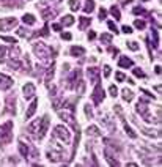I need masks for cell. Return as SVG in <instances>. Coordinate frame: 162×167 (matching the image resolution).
Listing matches in <instances>:
<instances>
[{
	"mask_svg": "<svg viewBox=\"0 0 162 167\" xmlns=\"http://www.w3.org/2000/svg\"><path fill=\"white\" fill-rule=\"evenodd\" d=\"M33 51L36 54V57L44 65H50L52 63V57H55V51H53L50 46H47V44H44V43L33 44Z\"/></svg>",
	"mask_w": 162,
	"mask_h": 167,
	"instance_id": "cell-1",
	"label": "cell"
},
{
	"mask_svg": "<svg viewBox=\"0 0 162 167\" xmlns=\"http://www.w3.org/2000/svg\"><path fill=\"white\" fill-rule=\"evenodd\" d=\"M11 128H13V121H6L3 126H0V145H6V143L11 142L13 139Z\"/></svg>",
	"mask_w": 162,
	"mask_h": 167,
	"instance_id": "cell-2",
	"label": "cell"
},
{
	"mask_svg": "<svg viewBox=\"0 0 162 167\" xmlns=\"http://www.w3.org/2000/svg\"><path fill=\"white\" fill-rule=\"evenodd\" d=\"M135 110H137V114H140L142 115V118L145 120V121H148V123H159L157 120H154V117H151V114H149V110H148V107L145 106V103L143 101H140L137 106H135Z\"/></svg>",
	"mask_w": 162,
	"mask_h": 167,
	"instance_id": "cell-3",
	"label": "cell"
},
{
	"mask_svg": "<svg viewBox=\"0 0 162 167\" xmlns=\"http://www.w3.org/2000/svg\"><path fill=\"white\" fill-rule=\"evenodd\" d=\"M53 137L55 139H60L61 142H69L71 140V134H69V131L68 128H64V126H55V129H53Z\"/></svg>",
	"mask_w": 162,
	"mask_h": 167,
	"instance_id": "cell-4",
	"label": "cell"
},
{
	"mask_svg": "<svg viewBox=\"0 0 162 167\" xmlns=\"http://www.w3.org/2000/svg\"><path fill=\"white\" fill-rule=\"evenodd\" d=\"M49 123H50L49 115H44V117H42V120H39V126H38V131H36V139H42V137L46 136Z\"/></svg>",
	"mask_w": 162,
	"mask_h": 167,
	"instance_id": "cell-5",
	"label": "cell"
},
{
	"mask_svg": "<svg viewBox=\"0 0 162 167\" xmlns=\"http://www.w3.org/2000/svg\"><path fill=\"white\" fill-rule=\"evenodd\" d=\"M80 77H82V71H80V70H74L72 74L68 76V81H66V82H68V84H66V88H68V90H72V88L77 85V82L80 81Z\"/></svg>",
	"mask_w": 162,
	"mask_h": 167,
	"instance_id": "cell-6",
	"label": "cell"
},
{
	"mask_svg": "<svg viewBox=\"0 0 162 167\" xmlns=\"http://www.w3.org/2000/svg\"><path fill=\"white\" fill-rule=\"evenodd\" d=\"M91 98H93V103L94 104H101L102 98H104V90H102V85H101L99 81L96 82V87H94V92H93Z\"/></svg>",
	"mask_w": 162,
	"mask_h": 167,
	"instance_id": "cell-7",
	"label": "cell"
},
{
	"mask_svg": "<svg viewBox=\"0 0 162 167\" xmlns=\"http://www.w3.org/2000/svg\"><path fill=\"white\" fill-rule=\"evenodd\" d=\"M6 109H5V112H8V114H16V95L14 93H11V95H8L6 96Z\"/></svg>",
	"mask_w": 162,
	"mask_h": 167,
	"instance_id": "cell-8",
	"label": "cell"
},
{
	"mask_svg": "<svg viewBox=\"0 0 162 167\" xmlns=\"http://www.w3.org/2000/svg\"><path fill=\"white\" fill-rule=\"evenodd\" d=\"M17 25V19L16 17H5L0 21V30H9Z\"/></svg>",
	"mask_w": 162,
	"mask_h": 167,
	"instance_id": "cell-9",
	"label": "cell"
},
{
	"mask_svg": "<svg viewBox=\"0 0 162 167\" xmlns=\"http://www.w3.org/2000/svg\"><path fill=\"white\" fill-rule=\"evenodd\" d=\"M14 82H13L11 77H8V76L0 73V88H2V90H8V88H11Z\"/></svg>",
	"mask_w": 162,
	"mask_h": 167,
	"instance_id": "cell-10",
	"label": "cell"
},
{
	"mask_svg": "<svg viewBox=\"0 0 162 167\" xmlns=\"http://www.w3.org/2000/svg\"><path fill=\"white\" fill-rule=\"evenodd\" d=\"M134 121L140 126V129H142V132L143 134H146V136H149V137H160V131H154V129H148V128H145L142 123H138V120H135L134 118Z\"/></svg>",
	"mask_w": 162,
	"mask_h": 167,
	"instance_id": "cell-11",
	"label": "cell"
},
{
	"mask_svg": "<svg viewBox=\"0 0 162 167\" xmlns=\"http://www.w3.org/2000/svg\"><path fill=\"white\" fill-rule=\"evenodd\" d=\"M87 73H88V77L91 79V82L96 84L99 81V68H96V66H90Z\"/></svg>",
	"mask_w": 162,
	"mask_h": 167,
	"instance_id": "cell-12",
	"label": "cell"
},
{
	"mask_svg": "<svg viewBox=\"0 0 162 167\" xmlns=\"http://www.w3.org/2000/svg\"><path fill=\"white\" fill-rule=\"evenodd\" d=\"M22 90H24V95H25V98H27V99H28V98H33V96H35V85L31 84V82L25 84Z\"/></svg>",
	"mask_w": 162,
	"mask_h": 167,
	"instance_id": "cell-13",
	"label": "cell"
},
{
	"mask_svg": "<svg viewBox=\"0 0 162 167\" xmlns=\"http://www.w3.org/2000/svg\"><path fill=\"white\" fill-rule=\"evenodd\" d=\"M104 156H105V159H107V162H109L110 165H120V162H118V159H115V156L112 154V151L109 150V148H105L104 150Z\"/></svg>",
	"mask_w": 162,
	"mask_h": 167,
	"instance_id": "cell-14",
	"label": "cell"
},
{
	"mask_svg": "<svg viewBox=\"0 0 162 167\" xmlns=\"http://www.w3.org/2000/svg\"><path fill=\"white\" fill-rule=\"evenodd\" d=\"M36 107H38V99L35 98L33 101H31V104L28 106V110L25 112V117H27V118H31V117H33L35 112H36Z\"/></svg>",
	"mask_w": 162,
	"mask_h": 167,
	"instance_id": "cell-15",
	"label": "cell"
},
{
	"mask_svg": "<svg viewBox=\"0 0 162 167\" xmlns=\"http://www.w3.org/2000/svg\"><path fill=\"white\" fill-rule=\"evenodd\" d=\"M134 62L129 59V57H120V60H118V66L120 68H129V66H132Z\"/></svg>",
	"mask_w": 162,
	"mask_h": 167,
	"instance_id": "cell-16",
	"label": "cell"
},
{
	"mask_svg": "<svg viewBox=\"0 0 162 167\" xmlns=\"http://www.w3.org/2000/svg\"><path fill=\"white\" fill-rule=\"evenodd\" d=\"M53 71H55V65L50 63V66H49L47 71H46V76H44V82H46V85L52 81V77H53Z\"/></svg>",
	"mask_w": 162,
	"mask_h": 167,
	"instance_id": "cell-17",
	"label": "cell"
},
{
	"mask_svg": "<svg viewBox=\"0 0 162 167\" xmlns=\"http://www.w3.org/2000/svg\"><path fill=\"white\" fill-rule=\"evenodd\" d=\"M19 151H20V154H22L24 158H30V147L28 145H25L24 142H19Z\"/></svg>",
	"mask_w": 162,
	"mask_h": 167,
	"instance_id": "cell-18",
	"label": "cell"
},
{
	"mask_svg": "<svg viewBox=\"0 0 162 167\" xmlns=\"http://www.w3.org/2000/svg\"><path fill=\"white\" fill-rule=\"evenodd\" d=\"M90 24H91V19L90 17H85V16L83 17H79V28L80 30H85Z\"/></svg>",
	"mask_w": 162,
	"mask_h": 167,
	"instance_id": "cell-19",
	"label": "cell"
},
{
	"mask_svg": "<svg viewBox=\"0 0 162 167\" xmlns=\"http://www.w3.org/2000/svg\"><path fill=\"white\" fill-rule=\"evenodd\" d=\"M85 54V49L80 47V46H72L71 47V55L72 57H79V55H83Z\"/></svg>",
	"mask_w": 162,
	"mask_h": 167,
	"instance_id": "cell-20",
	"label": "cell"
},
{
	"mask_svg": "<svg viewBox=\"0 0 162 167\" xmlns=\"http://www.w3.org/2000/svg\"><path fill=\"white\" fill-rule=\"evenodd\" d=\"M123 99H124L126 103H131L132 99H134V93L129 90V88H124V90H123Z\"/></svg>",
	"mask_w": 162,
	"mask_h": 167,
	"instance_id": "cell-21",
	"label": "cell"
},
{
	"mask_svg": "<svg viewBox=\"0 0 162 167\" xmlns=\"http://www.w3.org/2000/svg\"><path fill=\"white\" fill-rule=\"evenodd\" d=\"M87 134L90 137H98V136H101V132H99V129L96 128V126H88L87 128Z\"/></svg>",
	"mask_w": 162,
	"mask_h": 167,
	"instance_id": "cell-22",
	"label": "cell"
},
{
	"mask_svg": "<svg viewBox=\"0 0 162 167\" xmlns=\"http://www.w3.org/2000/svg\"><path fill=\"white\" fill-rule=\"evenodd\" d=\"M22 21H24V24H27V25H33L35 22H36V19H35L33 14H24Z\"/></svg>",
	"mask_w": 162,
	"mask_h": 167,
	"instance_id": "cell-23",
	"label": "cell"
},
{
	"mask_svg": "<svg viewBox=\"0 0 162 167\" xmlns=\"http://www.w3.org/2000/svg\"><path fill=\"white\" fill-rule=\"evenodd\" d=\"M74 24V17L71 16V14H68V16H64L63 19H61V25H66V27H71Z\"/></svg>",
	"mask_w": 162,
	"mask_h": 167,
	"instance_id": "cell-24",
	"label": "cell"
},
{
	"mask_svg": "<svg viewBox=\"0 0 162 167\" xmlns=\"http://www.w3.org/2000/svg\"><path fill=\"white\" fill-rule=\"evenodd\" d=\"M93 9H94V2L93 0H85V6H83L85 13H91Z\"/></svg>",
	"mask_w": 162,
	"mask_h": 167,
	"instance_id": "cell-25",
	"label": "cell"
},
{
	"mask_svg": "<svg viewBox=\"0 0 162 167\" xmlns=\"http://www.w3.org/2000/svg\"><path fill=\"white\" fill-rule=\"evenodd\" d=\"M123 125H124V129H126V134H127L129 137H132V139H135V137H137V134H135V132L132 131V128H129V125L126 123L124 120H123Z\"/></svg>",
	"mask_w": 162,
	"mask_h": 167,
	"instance_id": "cell-26",
	"label": "cell"
},
{
	"mask_svg": "<svg viewBox=\"0 0 162 167\" xmlns=\"http://www.w3.org/2000/svg\"><path fill=\"white\" fill-rule=\"evenodd\" d=\"M8 66H9V68H11V70H20V63L16 60V59H11V60H9L8 62Z\"/></svg>",
	"mask_w": 162,
	"mask_h": 167,
	"instance_id": "cell-27",
	"label": "cell"
},
{
	"mask_svg": "<svg viewBox=\"0 0 162 167\" xmlns=\"http://www.w3.org/2000/svg\"><path fill=\"white\" fill-rule=\"evenodd\" d=\"M39 126V120H35L33 121V123H31L30 126H28V132H30V134H35V132H36V128Z\"/></svg>",
	"mask_w": 162,
	"mask_h": 167,
	"instance_id": "cell-28",
	"label": "cell"
},
{
	"mask_svg": "<svg viewBox=\"0 0 162 167\" xmlns=\"http://www.w3.org/2000/svg\"><path fill=\"white\" fill-rule=\"evenodd\" d=\"M110 13H112V16L118 21V19H121V13H120V9H118L116 6H112L110 8Z\"/></svg>",
	"mask_w": 162,
	"mask_h": 167,
	"instance_id": "cell-29",
	"label": "cell"
},
{
	"mask_svg": "<svg viewBox=\"0 0 162 167\" xmlns=\"http://www.w3.org/2000/svg\"><path fill=\"white\" fill-rule=\"evenodd\" d=\"M101 41L105 43V44H110L112 43V35H110V33H102V35H101Z\"/></svg>",
	"mask_w": 162,
	"mask_h": 167,
	"instance_id": "cell-30",
	"label": "cell"
},
{
	"mask_svg": "<svg viewBox=\"0 0 162 167\" xmlns=\"http://www.w3.org/2000/svg\"><path fill=\"white\" fill-rule=\"evenodd\" d=\"M153 46L154 47H159V33L154 28H153Z\"/></svg>",
	"mask_w": 162,
	"mask_h": 167,
	"instance_id": "cell-31",
	"label": "cell"
},
{
	"mask_svg": "<svg viewBox=\"0 0 162 167\" xmlns=\"http://www.w3.org/2000/svg\"><path fill=\"white\" fill-rule=\"evenodd\" d=\"M61 106H64V99H61V98H57L55 101H53V109H55V110H58Z\"/></svg>",
	"mask_w": 162,
	"mask_h": 167,
	"instance_id": "cell-32",
	"label": "cell"
},
{
	"mask_svg": "<svg viewBox=\"0 0 162 167\" xmlns=\"http://www.w3.org/2000/svg\"><path fill=\"white\" fill-rule=\"evenodd\" d=\"M134 25H135V27H137L138 30H143V28L146 27V22H145V21H140V19H135Z\"/></svg>",
	"mask_w": 162,
	"mask_h": 167,
	"instance_id": "cell-33",
	"label": "cell"
},
{
	"mask_svg": "<svg viewBox=\"0 0 162 167\" xmlns=\"http://www.w3.org/2000/svg\"><path fill=\"white\" fill-rule=\"evenodd\" d=\"M68 3H69V6H71V9H72V11H77V9L80 8V3L77 2V0H69Z\"/></svg>",
	"mask_w": 162,
	"mask_h": 167,
	"instance_id": "cell-34",
	"label": "cell"
},
{
	"mask_svg": "<svg viewBox=\"0 0 162 167\" xmlns=\"http://www.w3.org/2000/svg\"><path fill=\"white\" fill-rule=\"evenodd\" d=\"M83 92H85V82L80 79V81L77 82V93H79V95H83Z\"/></svg>",
	"mask_w": 162,
	"mask_h": 167,
	"instance_id": "cell-35",
	"label": "cell"
},
{
	"mask_svg": "<svg viewBox=\"0 0 162 167\" xmlns=\"http://www.w3.org/2000/svg\"><path fill=\"white\" fill-rule=\"evenodd\" d=\"M83 109H85V115H87V118H91V117H93L91 106H90V104H85V106H83Z\"/></svg>",
	"mask_w": 162,
	"mask_h": 167,
	"instance_id": "cell-36",
	"label": "cell"
},
{
	"mask_svg": "<svg viewBox=\"0 0 162 167\" xmlns=\"http://www.w3.org/2000/svg\"><path fill=\"white\" fill-rule=\"evenodd\" d=\"M17 35L19 36H24V38H30V33H27V28H24V27H20L17 30Z\"/></svg>",
	"mask_w": 162,
	"mask_h": 167,
	"instance_id": "cell-37",
	"label": "cell"
},
{
	"mask_svg": "<svg viewBox=\"0 0 162 167\" xmlns=\"http://www.w3.org/2000/svg\"><path fill=\"white\" fill-rule=\"evenodd\" d=\"M132 73H134V76L140 77V79H142V77H145V73L142 71V68H134V70H132Z\"/></svg>",
	"mask_w": 162,
	"mask_h": 167,
	"instance_id": "cell-38",
	"label": "cell"
},
{
	"mask_svg": "<svg viewBox=\"0 0 162 167\" xmlns=\"http://www.w3.org/2000/svg\"><path fill=\"white\" fill-rule=\"evenodd\" d=\"M2 40H3L5 43H11V44H17V40H16V38H13V36H3V35H2Z\"/></svg>",
	"mask_w": 162,
	"mask_h": 167,
	"instance_id": "cell-39",
	"label": "cell"
},
{
	"mask_svg": "<svg viewBox=\"0 0 162 167\" xmlns=\"http://www.w3.org/2000/svg\"><path fill=\"white\" fill-rule=\"evenodd\" d=\"M5 55H6V47H0V63L5 62Z\"/></svg>",
	"mask_w": 162,
	"mask_h": 167,
	"instance_id": "cell-40",
	"label": "cell"
},
{
	"mask_svg": "<svg viewBox=\"0 0 162 167\" xmlns=\"http://www.w3.org/2000/svg\"><path fill=\"white\" fill-rule=\"evenodd\" d=\"M127 47L131 51H138V44L135 41H131V43H127Z\"/></svg>",
	"mask_w": 162,
	"mask_h": 167,
	"instance_id": "cell-41",
	"label": "cell"
},
{
	"mask_svg": "<svg viewBox=\"0 0 162 167\" xmlns=\"http://www.w3.org/2000/svg\"><path fill=\"white\" fill-rule=\"evenodd\" d=\"M38 33H39V35H42V36H49V27L44 25V27H42V30H39Z\"/></svg>",
	"mask_w": 162,
	"mask_h": 167,
	"instance_id": "cell-42",
	"label": "cell"
},
{
	"mask_svg": "<svg viewBox=\"0 0 162 167\" xmlns=\"http://www.w3.org/2000/svg\"><path fill=\"white\" fill-rule=\"evenodd\" d=\"M107 25H109V28H110L113 33H118V28H116V25H115V22L109 21V22H107Z\"/></svg>",
	"mask_w": 162,
	"mask_h": 167,
	"instance_id": "cell-43",
	"label": "cell"
},
{
	"mask_svg": "<svg viewBox=\"0 0 162 167\" xmlns=\"http://www.w3.org/2000/svg\"><path fill=\"white\" fill-rule=\"evenodd\" d=\"M109 93H110V96H116V93H118V88H116V85H110V88H109Z\"/></svg>",
	"mask_w": 162,
	"mask_h": 167,
	"instance_id": "cell-44",
	"label": "cell"
},
{
	"mask_svg": "<svg viewBox=\"0 0 162 167\" xmlns=\"http://www.w3.org/2000/svg\"><path fill=\"white\" fill-rule=\"evenodd\" d=\"M132 13H134V14H145V9L140 8V6H137V8L132 9Z\"/></svg>",
	"mask_w": 162,
	"mask_h": 167,
	"instance_id": "cell-45",
	"label": "cell"
},
{
	"mask_svg": "<svg viewBox=\"0 0 162 167\" xmlns=\"http://www.w3.org/2000/svg\"><path fill=\"white\" fill-rule=\"evenodd\" d=\"M105 17H107V11H105L104 8H101V9H99V19H101V21H104Z\"/></svg>",
	"mask_w": 162,
	"mask_h": 167,
	"instance_id": "cell-46",
	"label": "cell"
},
{
	"mask_svg": "<svg viewBox=\"0 0 162 167\" xmlns=\"http://www.w3.org/2000/svg\"><path fill=\"white\" fill-rule=\"evenodd\" d=\"M109 76H110V66L104 65V77H109Z\"/></svg>",
	"mask_w": 162,
	"mask_h": 167,
	"instance_id": "cell-47",
	"label": "cell"
},
{
	"mask_svg": "<svg viewBox=\"0 0 162 167\" xmlns=\"http://www.w3.org/2000/svg\"><path fill=\"white\" fill-rule=\"evenodd\" d=\"M61 38H63V40H71L72 36H71L69 32H63V33H61Z\"/></svg>",
	"mask_w": 162,
	"mask_h": 167,
	"instance_id": "cell-48",
	"label": "cell"
},
{
	"mask_svg": "<svg viewBox=\"0 0 162 167\" xmlns=\"http://www.w3.org/2000/svg\"><path fill=\"white\" fill-rule=\"evenodd\" d=\"M124 79H126V76H124L123 73H116V81L121 82V81H124Z\"/></svg>",
	"mask_w": 162,
	"mask_h": 167,
	"instance_id": "cell-49",
	"label": "cell"
},
{
	"mask_svg": "<svg viewBox=\"0 0 162 167\" xmlns=\"http://www.w3.org/2000/svg\"><path fill=\"white\" fill-rule=\"evenodd\" d=\"M123 33H132V27H129V25H123Z\"/></svg>",
	"mask_w": 162,
	"mask_h": 167,
	"instance_id": "cell-50",
	"label": "cell"
},
{
	"mask_svg": "<svg viewBox=\"0 0 162 167\" xmlns=\"http://www.w3.org/2000/svg\"><path fill=\"white\" fill-rule=\"evenodd\" d=\"M109 51H110V52H112V54H113V55H116V54H118V52H120V51H118V49H116V47H113V46H110V47H109ZM113 59H116V57H113Z\"/></svg>",
	"mask_w": 162,
	"mask_h": 167,
	"instance_id": "cell-51",
	"label": "cell"
},
{
	"mask_svg": "<svg viewBox=\"0 0 162 167\" xmlns=\"http://www.w3.org/2000/svg\"><path fill=\"white\" fill-rule=\"evenodd\" d=\"M142 93H143V95H146V96H148V98H151V99H154V95H151V93H149L148 90H145V88L142 90Z\"/></svg>",
	"mask_w": 162,
	"mask_h": 167,
	"instance_id": "cell-52",
	"label": "cell"
},
{
	"mask_svg": "<svg viewBox=\"0 0 162 167\" xmlns=\"http://www.w3.org/2000/svg\"><path fill=\"white\" fill-rule=\"evenodd\" d=\"M52 28L55 30V32H60V30H61V24H53V25H52Z\"/></svg>",
	"mask_w": 162,
	"mask_h": 167,
	"instance_id": "cell-53",
	"label": "cell"
},
{
	"mask_svg": "<svg viewBox=\"0 0 162 167\" xmlns=\"http://www.w3.org/2000/svg\"><path fill=\"white\" fill-rule=\"evenodd\" d=\"M94 38H96V33H94V32H93V30H91V32H90V33H88V40H90V41H91V40H94Z\"/></svg>",
	"mask_w": 162,
	"mask_h": 167,
	"instance_id": "cell-54",
	"label": "cell"
},
{
	"mask_svg": "<svg viewBox=\"0 0 162 167\" xmlns=\"http://www.w3.org/2000/svg\"><path fill=\"white\" fill-rule=\"evenodd\" d=\"M156 74H160V66H159V65L156 66Z\"/></svg>",
	"mask_w": 162,
	"mask_h": 167,
	"instance_id": "cell-55",
	"label": "cell"
},
{
	"mask_svg": "<svg viewBox=\"0 0 162 167\" xmlns=\"http://www.w3.org/2000/svg\"><path fill=\"white\" fill-rule=\"evenodd\" d=\"M50 2H61V0H50Z\"/></svg>",
	"mask_w": 162,
	"mask_h": 167,
	"instance_id": "cell-56",
	"label": "cell"
},
{
	"mask_svg": "<svg viewBox=\"0 0 162 167\" xmlns=\"http://www.w3.org/2000/svg\"><path fill=\"white\" fill-rule=\"evenodd\" d=\"M142 2H148V0H142Z\"/></svg>",
	"mask_w": 162,
	"mask_h": 167,
	"instance_id": "cell-57",
	"label": "cell"
}]
</instances>
